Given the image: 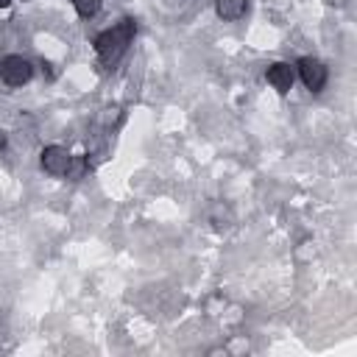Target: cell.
Masks as SVG:
<instances>
[{"label":"cell","instance_id":"6da1fadb","mask_svg":"<svg viewBox=\"0 0 357 357\" xmlns=\"http://www.w3.org/2000/svg\"><path fill=\"white\" fill-rule=\"evenodd\" d=\"M134 22L131 20H120L114 28H109V31H103L98 39H95V50H98V56H100V61L103 64H114L126 50H128V45H131V39H134Z\"/></svg>","mask_w":357,"mask_h":357},{"label":"cell","instance_id":"7a4b0ae2","mask_svg":"<svg viewBox=\"0 0 357 357\" xmlns=\"http://www.w3.org/2000/svg\"><path fill=\"white\" fill-rule=\"evenodd\" d=\"M31 61L22 59V56H6L0 61V78L8 84V86H22L28 78H31Z\"/></svg>","mask_w":357,"mask_h":357},{"label":"cell","instance_id":"3957f363","mask_svg":"<svg viewBox=\"0 0 357 357\" xmlns=\"http://www.w3.org/2000/svg\"><path fill=\"white\" fill-rule=\"evenodd\" d=\"M298 73H301V81L307 84V89H312V92H318L326 84V67L312 56H304L298 61Z\"/></svg>","mask_w":357,"mask_h":357},{"label":"cell","instance_id":"277c9868","mask_svg":"<svg viewBox=\"0 0 357 357\" xmlns=\"http://www.w3.org/2000/svg\"><path fill=\"white\" fill-rule=\"evenodd\" d=\"M70 162H73V156L59 145H50V148L42 151V167L47 173H53V176H67Z\"/></svg>","mask_w":357,"mask_h":357},{"label":"cell","instance_id":"5b68a950","mask_svg":"<svg viewBox=\"0 0 357 357\" xmlns=\"http://www.w3.org/2000/svg\"><path fill=\"white\" fill-rule=\"evenodd\" d=\"M293 78H296V75H293V67H290V64H282V61H279V64H273V67L268 70V81H271L279 92H287V89L293 86Z\"/></svg>","mask_w":357,"mask_h":357},{"label":"cell","instance_id":"8992f818","mask_svg":"<svg viewBox=\"0 0 357 357\" xmlns=\"http://www.w3.org/2000/svg\"><path fill=\"white\" fill-rule=\"evenodd\" d=\"M215 8L223 20H240L245 14V0H215Z\"/></svg>","mask_w":357,"mask_h":357},{"label":"cell","instance_id":"52a82bcc","mask_svg":"<svg viewBox=\"0 0 357 357\" xmlns=\"http://www.w3.org/2000/svg\"><path fill=\"white\" fill-rule=\"evenodd\" d=\"M73 6L81 17H95L100 11V0H73Z\"/></svg>","mask_w":357,"mask_h":357},{"label":"cell","instance_id":"ba28073f","mask_svg":"<svg viewBox=\"0 0 357 357\" xmlns=\"http://www.w3.org/2000/svg\"><path fill=\"white\" fill-rule=\"evenodd\" d=\"M6 145V131H0V148Z\"/></svg>","mask_w":357,"mask_h":357},{"label":"cell","instance_id":"9c48e42d","mask_svg":"<svg viewBox=\"0 0 357 357\" xmlns=\"http://www.w3.org/2000/svg\"><path fill=\"white\" fill-rule=\"evenodd\" d=\"M8 3H11V0H0V8H6V6H8Z\"/></svg>","mask_w":357,"mask_h":357}]
</instances>
